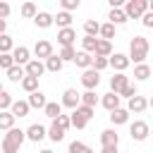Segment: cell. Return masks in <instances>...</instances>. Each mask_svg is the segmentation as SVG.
<instances>
[{
	"instance_id": "obj_10",
	"label": "cell",
	"mask_w": 153,
	"mask_h": 153,
	"mask_svg": "<svg viewBox=\"0 0 153 153\" xmlns=\"http://www.w3.org/2000/svg\"><path fill=\"white\" fill-rule=\"evenodd\" d=\"M74 41H76V31H74L72 26H67V29H57V43H60L62 48L74 45Z\"/></svg>"
},
{
	"instance_id": "obj_42",
	"label": "cell",
	"mask_w": 153,
	"mask_h": 153,
	"mask_svg": "<svg viewBox=\"0 0 153 153\" xmlns=\"http://www.w3.org/2000/svg\"><path fill=\"white\" fill-rule=\"evenodd\" d=\"M86 124H88V120L84 115H79L76 110H72V127L74 129H86Z\"/></svg>"
},
{
	"instance_id": "obj_38",
	"label": "cell",
	"mask_w": 153,
	"mask_h": 153,
	"mask_svg": "<svg viewBox=\"0 0 153 153\" xmlns=\"http://www.w3.org/2000/svg\"><path fill=\"white\" fill-rule=\"evenodd\" d=\"M100 38H105V41L115 38V24H112V22H105V24H100Z\"/></svg>"
},
{
	"instance_id": "obj_36",
	"label": "cell",
	"mask_w": 153,
	"mask_h": 153,
	"mask_svg": "<svg viewBox=\"0 0 153 153\" xmlns=\"http://www.w3.org/2000/svg\"><path fill=\"white\" fill-rule=\"evenodd\" d=\"M12 105H14L12 93H10V91H0V112H2V110H12Z\"/></svg>"
},
{
	"instance_id": "obj_37",
	"label": "cell",
	"mask_w": 153,
	"mask_h": 153,
	"mask_svg": "<svg viewBox=\"0 0 153 153\" xmlns=\"http://www.w3.org/2000/svg\"><path fill=\"white\" fill-rule=\"evenodd\" d=\"M67 151H69V153H96V151H93L91 146H86L84 141H72Z\"/></svg>"
},
{
	"instance_id": "obj_52",
	"label": "cell",
	"mask_w": 153,
	"mask_h": 153,
	"mask_svg": "<svg viewBox=\"0 0 153 153\" xmlns=\"http://www.w3.org/2000/svg\"><path fill=\"white\" fill-rule=\"evenodd\" d=\"M0 33H7V19H0Z\"/></svg>"
},
{
	"instance_id": "obj_32",
	"label": "cell",
	"mask_w": 153,
	"mask_h": 153,
	"mask_svg": "<svg viewBox=\"0 0 153 153\" xmlns=\"http://www.w3.org/2000/svg\"><path fill=\"white\" fill-rule=\"evenodd\" d=\"M19 86H22L26 93H33V91H38V76H29V74H26Z\"/></svg>"
},
{
	"instance_id": "obj_39",
	"label": "cell",
	"mask_w": 153,
	"mask_h": 153,
	"mask_svg": "<svg viewBox=\"0 0 153 153\" xmlns=\"http://www.w3.org/2000/svg\"><path fill=\"white\" fill-rule=\"evenodd\" d=\"M76 53H79V50H74V45H67V48H62L57 55H60L65 62H74V60H76Z\"/></svg>"
},
{
	"instance_id": "obj_48",
	"label": "cell",
	"mask_w": 153,
	"mask_h": 153,
	"mask_svg": "<svg viewBox=\"0 0 153 153\" xmlns=\"http://www.w3.org/2000/svg\"><path fill=\"white\" fill-rule=\"evenodd\" d=\"M10 12H12V7H10V2H0V19H7L10 17Z\"/></svg>"
},
{
	"instance_id": "obj_33",
	"label": "cell",
	"mask_w": 153,
	"mask_h": 153,
	"mask_svg": "<svg viewBox=\"0 0 153 153\" xmlns=\"http://www.w3.org/2000/svg\"><path fill=\"white\" fill-rule=\"evenodd\" d=\"M84 33L86 36H100V24L96 19H86L84 22Z\"/></svg>"
},
{
	"instance_id": "obj_55",
	"label": "cell",
	"mask_w": 153,
	"mask_h": 153,
	"mask_svg": "<svg viewBox=\"0 0 153 153\" xmlns=\"http://www.w3.org/2000/svg\"><path fill=\"white\" fill-rule=\"evenodd\" d=\"M151 12H153V0H151Z\"/></svg>"
},
{
	"instance_id": "obj_24",
	"label": "cell",
	"mask_w": 153,
	"mask_h": 153,
	"mask_svg": "<svg viewBox=\"0 0 153 153\" xmlns=\"http://www.w3.org/2000/svg\"><path fill=\"white\" fill-rule=\"evenodd\" d=\"M62 67H65V60H62L60 55H50V57L45 60V69H48V72H53V74L62 72Z\"/></svg>"
},
{
	"instance_id": "obj_53",
	"label": "cell",
	"mask_w": 153,
	"mask_h": 153,
	"mask_svg": "<svg viewBox=\"0 0 153 153\" xmlns=\"http://www.w3.org/2000/svg\"><path fill=\"white\" fill-rule=\"evenodd\" d=\"M38 153H53V151H50V148H43V151H38Z\"/></svg>"
},
{
	"instance_id": "obj_16",
	"label": "cell",
	"mask_w": 153,
	"mask_h": 153,
	"mask_svg": "<svg viewBox=\"0 0 153 153\" xmlns=\"http://www.w3.org/2000/svg\"><path fill=\"white\" fill-rule=\"evenodd\" d=\"M26 100H29V105L36 108V110H45V105H48V98H45L43 91H33V93H29Z\"/></svg>"
},
{
	"instance_id": "obj_35",
	"label": "cell",
	"mask_w": 153,
	"mask_h": 153,
	"mask_svg": "<svg viewBox=\"0 0 153 153\" xmlns=\"http://www.w3.org/2000/svg\"><path fill=\"white\" fill-rule=\"evenodd\" d=\"M96 55H100V57H110V55H112V43L105 41V38H100V41H98V48H96Z\"/></svg>"
},
{
	"instance_id": "obj_51",
	"label": "cell",
	"mask_w": 153,
	"mask_h": 153,
	"mask_svg": "<svg viewBox=\"0 0 153 153\" xmlns=\"http://www.w3.org/2000/svg\"><path fill=\"white\" fill-rule=\"evenodd\" d=\"M100 153H117V146H103Z\"/></svg>"
},
{
	"instance_id": "obj_11",
	"label": "cell",
	"mask_w": 153,
	"mask_h": 153,
	"mask_svg": "<svg viewBox=\"0 0 153 153\" xmlns=\"http://www.w3.org/2000/svg\"><path fill=\"white\" fill-rule=\"evenodd\" d=\"M120 100H122V96H120V93H115V91H108V93L100 98V105H103L108 112H112V110H117V108H120Z\"/></svg>"
},
{
	"instance_id": "obj_2",
	"label": "cell",
	"mask_w": 153,
	"mask_h": 153,
	"mask_svg": "<svg viewBox=\"0 0 153 153\" xmlns=\"http://www.w3.org/2000/svg\"><path fill=\"white\" fill-rule=\"evenodd\" d=\"M148 50H151V41H148L146 36H134V38L129 41V60H131L134 65L146 62Z\"/></svg>"
},
{
	"instance_id": "obj_22",
	"label": "cell",
	"mask_w": 153,
	"mask_h": 153,
	"mask_svg": "<svg viewBox=\"0 0 153 153\" xmlns=\"http://www.w3.org/2000/svg\"><path fill=\"white\" fill-rule=\"evenodd\" d=\"M5 74H7V79H10V81L22 84V79L26 76V67H24V65H14V67H12V69H7Z\"/></svg>"
},
{
	"instance_id": "obj_54",
	"label": "cell",
	"mask_w": 153,
	"mask_h": 153,
	"mask_svg": "<svg viewBox=\"0 0 153 153\" xmlns=\"http://www.w3.org/2000/svg\"><path fill=\"white\" fill-rule=\"evenodd\" d=\"M148 105H151V110H153V98H151V100H148Z\"/></svg>"
},
{
	"instance_id": "obj_23",
	"label": "cell",
	"mask_w": 153,
	"mask_h": 153,
	"mask_svg": "<svg viewBox=\"0 0 153 153\" xmlns=\"http://www.w3.org/2000/svg\"><path fill=\"white\" fill-rule=\"evenodd\" d=\"M48 139H50V141H55V143H60V141L65 139V129L57 124V120H53V122H50V127H48Z\"/></svg>"
},
{
	"instance_id": "obj_49",
	"label": "cell",
	"mask_w": 153,
	"mask_h": 153,
	"mask_svg": "<svg viewBox=\"0 0 153 153\" xmlns=\"http://www.w3.org/2000/svg\"><path fill=\"white\" fill-rule=\"evenodd\" d=\"M141 24H143L146 29H153V12H151V10H148V12L141 17Z\"/></svg>"
},
{
	"instance_id": "obj_31",
	"label": "cell",
	"mask_w": 153,
	"mask_h": 153,
	"mask_svg": "<svg viewBox=\"0 0 153 153\" xmlns=\"http://www.w3.org/2000/svg\"><path fill=\"white\" fill-rule=\"evenodd\" d=\"M19 14H22L24 19H36V14H38V10H36V5H33L31 0H26V2L22 5V10H19Z\"/></svg>"
},
{
	"instance_id": "obj_46",
	"label": "cell",
	"mask_w": 153,
	"mask_h": 153,
	"mask_svg": "<svg viewBox=\"0 0 153 153\" xmlns=\"http://www.w3.org/2000/svg\"><path fill=\"white\" fill-rule=\"evenodd\" d=\"M120 96H122V98H127V100H129V98H134V96H139V91H136V84H129V86H127V88H124Z\"/></svg>"
},
{
	"instance_id": "obj_41",
	"label": "cell",
	"mask_w": 153,
	"mask_h": 153,
	"mask_svg": "<svg viewBox=\"0 0 153 153\" xmlns=\"http://www.w3.org/2000/svg\"><path fill=\"white\" fill-rule=\"evenodd\" d=\"M81 103L96 108V105H98V93H96V91H84V93H81Z\"/></svg>"
},
{
	"instance_id": "obj_29",
	"label": "cell",
	"mask_w": 153,
	"mask_h": 153,
	"mask_svg": "<svg viewBox=\"0 0 153 153\" xmlns=\"http://www.w3.org/2000/svg\"><path fill=\"white\" fill-rule=\"evenodd\" d=\"M98 41H100V38H96V36H84V38H81V50H86V53H91V55H96V48H98Z\"/></svg>"
},
{
	"instance_id": "obj_26",
	"label": "cell",
	"mask_w": 153,
	"mask_h": 153,
	"mask_svg": "<svg viewBox=\"0 0 153 153\" xmlns=\"http://www.w3.org/2000/svg\"><path fill=\"white\" fill-rule=\"evenodd\" d=\"M14 120H17V117H14L12 110H2V112H0V129H2V131H10V129L14 127Z\"/></svg>"
},
{
	"instance_id": "obj_45",
	"label": "cell",
	"mask_w": 153,
	"mask_h": 153,
	"mask_svg": "<svg viewBox=\"0 0 153 153\" xmlns=\"http://www.w3.org/2000/svg\"><path fill=\"white\" fill-rule=\"evenodd\" d=\"M79 5H81V0H60V7L67 10V12H74Z\"/></svg>"
},
{
	"instance_id": "obj_12",
	"label": "cell",
	"mask_w": 153,
	"mask_h": 153,
	"mask_svg": "<svg viewBox=\"0 0 153 153\" xmlns=\"http://www.w3.org/2000/svg\"><path fill=\"white\" fill-rule=\"evenodd\" d=\"M146 108H151V105H148V100H146L143 96H134V98H129V103H127V110L134 112V115H141Z\"/></svg>"
},
{
	"instance_id": "obj_3",
	"label": "cell",
	"mask_w": 153,
	"mask_h": 153,
	"mask_svg": "<svg viewBox=\"0 0 153 153\" xmlns=\"http://www.w3.org/2000/svg\"><path fill=\"white\" fill-rule=\"evenodd\" d=\"M148 10H151V0H127L124 5V12L129 19H141Z\"/></svg>"
},
{
	"instance_id": "obj_7",
	"label": "cell",
	"mask_w": 153,
	"mask_h": 153,
	"mask_svg": "<svg viewBox=\"0 0 153 153\" xmlns=\"http://www.w3.org/2000/svg\"><path fill=\"white\" fill-rule=\"evenodd\" d=\"M33 55H36V60H43V62H45L50 55H55V53H53V43L45 41V38L36 41V45H33Z\"/></svg>"
},
{
	"instance_id": "obj_28",
	"label": "cell",
	"mask_w": 153,
	"mask_h": 153,
	"mask_svg": "<svg viewBox=\"0 0 153 153\" xmlns=\"http://www.w3.org/2000/svg\"><path fill=\"white\" fill-rule=\"evenodd\" d=\"M151 76V65L141 62V65H134V79L136 81H146Z\"/></svg>"
},
{
	"instance_id": "obj_34",
	"label": "cell",
	"mask_w": 153,
	"mask_h": 153,
	"mask_svg": "<svg viewBox=\"0 0 153 153\" xmlns=\"http://www.w3.org/2000/svg\"><path fill=\"white\" fill-rule=\"evenodd\" d=\"M17 45H14V41H12V36L10 33H0V53H12Z\"/></svg>"
},
{
	"instance_id": "obj_43",
	"label": "cell",
	"mask_w": 153,
	"mask_h": 153,
	"mask_svg": "<svg viewBox=\"0 0 153 153\" xmlns=\"http://www.w3.org/2000/svg\"><path fill=\"white\" fill-rule=\"evenodd\" d=\"M108 67H110V57H100V55H93V69L103 72V69H108Z\"/></svg>"
},
{
	"instance_id": "obj_6",
	"label": "cell",
	"mask_w": 153,
	"mask_h": 153,
	"mask_svg": "<svg viewBox=\"0 0 153 153\" xmlns=\"http://www.w3.org/2000/svg\"><path fill=\"white\" fill-rule=\"evenodd\" d=\"M65 108H69V110H76L79 105H81V93L76 91V88H65V93H62V100H60Z\"/></svg>"
},
{
	"instance_id": "obj_19",
	"label": "cell",
	"mask_w": 153,
	"mask_h": 153,
	"mask_svg": "<svg viewBox=\"0 0 153 153\" xmlns=\"http://www.w3.org/2000/svg\"><path fill=\"white\" fill-rule=\"evenodd\" d=\"M33 24H36L38 29H50V26L55 24V14H50V12H38L36 19H33Z\"/></svg>"
},
{
	"instance_id": "obj_15",
	"label": "cell",
	"mask_w": 153,
	"mask_h": 153,
	"mask_svg": "<svg viewBox=\"0 0 153 153\" xmlns=\"http://www.w3.org/2000/svg\"><path fill=\"white\" fill-rule=\"evenodd\" d=\"M12 55H14V62H17V65H24V67H26V65L31 62V50H29L26 45H17V48L12 50Z\"/></svg>"
},
{
	"instance_id": "obj_27",
	"label": "cell",
	"mask_w": 153,
	"mask_h": 153,
	"mask_svg": "<svg viewBox=\"0 0 153 153\" xmlns=\"http://www.w3.org/2000/svg\"><path fill=\"white\" fill-rule=\"evenodd\" d=\"M55 24H57V29H67V26H72V12L60 10V12L55 14Z\"/></svg>"
},
{
	"instance_id": "obj_9",
	"label": "cell",
	"mask_w": 153,
	"mask_h": 153,
	"mask_svg": "<svg viewBox=\"0 0 153 153\" xmlns=\"http://www.w3.org/2000/svg\"><path fill=\"white\" fill-rule=\"evenodd\" d=\"M129 65H131L129 55H124V53H112V55H110V67H112L115 72H127Z\"/></svg>"
},
{
	"instance_id": "obj_20",
	"label": "cell",
	"mask_w": 153,
	"mask_h": 153,
	"mask_svg": "<svg viewBox=\"0 0 153 153\" xmlns=\"http://www.w3.org/2000/svg\"><path fill=\"white\" fill-rule=\"evenodd\" d=\"M43 72H48L43 60H31V62L26 65V74H29V76H38V79H41V76H43Z\"/></svg>"
},
{
	"instance_id": "obj_8",
	"label": "cell",
	"mask_w": 153,
	"mask_h": 153,
	"mask_svg": "<svg viewBox=\"0 0 153 153\" xmlns=\"http://www.w3.org/2000/svg\"><path fill=\"white\" fill-rule=\"evenodd\" d=\"M129 84H131V81H129V76H127L124 72H115V74L110 76V91H115V93H122Z\"/></svg>"
},
{
	"instance_id": "obj_40",
	"label": "cell",
	"mask_w": 153,
	"mask_h": 153,
	"mask_svg": "<svg viewBox=\"0 0 153 153\" xmlns=\"http://www.w3.org/2000/svg\"><path fill=\"white\" fill-rule=\"evenodd\" d=\"M17 62H14V55L12 53H0V67L7 72V69H12Z\"/></svg>"
},
{
	"instance_id": "obj_13",
	"label": "cell",
	"mask_w": 153,
	"mask_h": 153,
	"mask_svg": "<svg viewBox=\"0 0 153 153\" xmlns=\"http://www.w3.org/2000/svg\"><path fill=\"white\" fill-rule=\"evenodd\" d=\"M45 136H48V129H45L43 124H31V127L26 129V139H29V141H33V143L43 141Z\"/></svg>"
},
{
	"instance_id": "obj_4",
	"label": "cell",
	"mask_w": 153,
	"mask_h": 153,
	"mask_svg": "<svg viewBox=\"0 0 153 153\" xmlns=\"http://www.w3.org/2000/svg\"><path fill=\"white\" fill-rule=\"evenodd\" d=\"M129 136H131L134 141H146V139L151 136V127H148V122H143V120L131 122V124H129Z\"/></svg>"
},
{
	"instance_id": "obj_50",
	"label": "cell",
	"mask_w": 153,
	"mask_h": 153,
	"mask_svg": "<svg viewBox=\"0 0 153 153\" xmlns=\"http://www.w3.org/2000/svg\"><path fill=\"white\" fill-rule=\"evenodd\" d=\"M108 2H110V10H112V7H124V5H127V0H108Z\"/></svg>"
},
{
	"instance_id": "obj_47",
	"label": "cell",
	"mask_w": 153,
	"mask_h": 153,
	"mask_svg": "<svg viewBox=\"0 0 153 153\" xmlns=\"http://www.w3.org/2000/svg\"><path fill=\"white\" fill-rule=\"evenodd\" d=\"M57 124H60V127L67 131V129L72 127V115H60V117H57Z\"/></svg>"
},
{
	"instance_id": "obj_14",
	"label": "cell",
	"mask_w": 153,
	"mask_h": 153,
	"mask_svg": "<svg viewBox=\"0 0 153 153\" xmlns=\"http://www.w3.org/2000/svg\"><path fill=\"white\" fill-rule=\"evenodd\" d=\"M108 22H112L115 26H122V24H127V22H129V17H127L124 7H112V10L108 12Z\"/></svg>"
},
{
	"instance_id": "obj_25",
	"label": "cell",
	"mask_w": 153,
	"mask_h": 153,
	"mask_svg": "<svg viewBox=\"0 0 153 153\" xmlns=\"http://www.w3.org/2000/svg\"><path fill=\"white\" fill-rule=\"evenodd\" d=\"M12 112H14V117H17V120L26 117V115L31 112V105H29V100H14V105H12Z\"/></svg>"
},
{
	"instance_id": "obj_30",
	"label": "cell",
	"mask_w": 153,
	"mask_h": 153,
	"mask_svg": "<svg viewBox=\"0 0 153 153\" xmlns=\"http://www.w3.org/2000/svg\"><path fill=\"white\" fill-rule=\"evenodd\" d=\"M62 108H65L62 103H50V100H48V105H45V110H43V112H45V117L57 120V117L62 115Z\"/></svg>"
},
{
	"instance_id": "obj_56",
	"label": "cell",
	"mask_w": 153,
	"mask_h": 153,
	"mask_svg": "<svg viewBox=\"0 0 153 153\" xmlns=\"http://www.w3.org/2000/svg\"><path fill=\"white\" fill-rule=\"evenodd\" d=\"M151 136H153V129H151Z\"/></svg>"
},
{
	"instance_id": "obj_17",
	"label": "cell",
	"mask_w": 153,
	"mask_h": 153,
	"mask_svg": "<svg viewBox=\"0 0 153 153\" xmlns=\"http://www.w3.org/2000/svg\"><path fill=\"white\" fill-rule=\"evenodd\" d=\"M129 115H131V112H129L127 108H117V110H112V112H110V122H112L115 127L127 124V122H129Z\"/></svg>"
},
{
	"instance_id": "obj_1",
	"label": "cell",
	"mask_w": 153,
	"mask_h": 153,
	"mask_svg": "<svg viewBox=\"0 0 153 153\" xmlns=\"http://www.w3.org/2000/svg\"><path fill=\"white\" fill-rule=\"evenodd\" d=\"M24 141H26V129L12 127L10 131H5L0 148H2V153H19V148H22Z\"/></svg>"
},
{
	"instance_id": "obj_5",
	"label": "cell",
	"mask_w": 153,
	"mask_h": 153,
	"mask_svg": "<svg viewBox=\"0 0 153 153\" xmlns=\"http://www.w3.org/2000/svg\"><path fill=\"white\" fill-rule=\"evenodd\" d=\"M98 84H100V72L98 69H84V74H81V86L86 88V91H96L98 88Z\"/></svg>"
},
{
	"instance_id": "obj_21",
	"label": "cell",
	"mask_w": 153,
	"mask_h": 153,
	"mask_svg": "<svg viewBox=\"0 0 153 153\" xmlns=\"http://www.w3.org/2000/svg\"><path fill=\"white\" fill-rule=\"evenodd\" d=\"M74 65H76V67H81V69H91V67H93V55H91V53H86V50H79V53H76Z\"/></svg>"
},
{
	"instance_id": "obj_44",
	"label": "cell",
	"mask_w": 153,
	"mask_h": 153,
	"mask_svg": "<svg viewBox=\"0 0 153 153\" xmlns=\"http://www.w3.org/2000/svg\"><path fill=\"white\" fill-rule=\"evenodd\" d=\"M76 112H79V115H84L86 120H91V117L96 115V108H91V105H84V103H81V105L76 108Z\"/></svg>"
},
{
	"instance_id": "obj_18",
	"label": "cell",
	"mask_w": 153,
	"mask_h": 153,
	"mask_svg": "<svg viewBox=\"0 0 153 153\" xmlns=\"http://www.w3.org/2000/svg\"><path fill=\"white\" fill-rule=\"evenodd\" d=\"M100 146H120V134L115 129H103L100 131Z\"/></svg>"
}]
</instances>
